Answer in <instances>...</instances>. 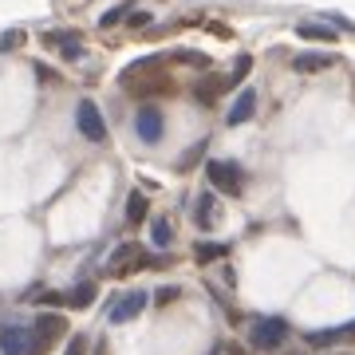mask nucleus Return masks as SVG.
Returning a JSON list of instances; mask_svg holds the SVG:
<instances>
[{
  "instance_id": "obj_1",
  "label": "nucleus",
  "mask_w": 355,
  "mask_h": 355,
  "mask_svg": "<svg viewBox=\"0 0 355 355\" xmlns=\"http://www.w3.org/2000/svg\"><path fill=\"white\" fill-rule=\"evenodd\" d=\"M205 178H209V186L221 193H229V198H237L245 186V174L237 162H225V158H214V162L205 166Z\"/></svg>"
},
{
  "instance_id": "obj_2",
  "label": "nucleus",
  "mask_w": 355,
  "mask_h": 355,
  "mask_svg": "<svg viewBox=\"0 0 355 355\" xmlns=\"http://www.w3.org/2000/svg\"><path fill=\"white\" fill-rule=\"evenodd\" d=\"M284 336H288V324L277 316H265V320H257L253 331H249V343H253L257 352H272V347H280L284 343Z\"/></svg>"
},
{
  "instance_id": "obj_3",
  "label": "nucleus",
  "mask_w": 355,
  "mask_h": 355,
  "mask_svg": "<svg viewBox=\"0 0 355 355\" xmlns=\"http://www.w3.org/2000/svg\"><path fill=\"white\" fill-rule=\"evenodd\" d=\"M76 123H79V135L91 142H103L107 139V123H103V111L95 107L91 99H79L76 107Z\"/></svg>"
},
{
  "instance_id": "obj_4",
  "label": "nucleus",
  "mask_w": 355,
  "mask_h": 355,
  "mask_svg": "<svg viewBox=\"0 0 355 355\" xmlns=\"http://www.w3.org/2000/svg\"><path fill=\"white\" fill-rule=\"evenodd\" d=\"M135 135H139L142 142H162V135H166V119H162V111L158 107H139V114H135Z\"/></svg>"
},
{
  "instance_id": "obj_5",
  "label": "nucleus",
  "mask_w": 355,
  "mask_h": 355,
  "mask_svg": "<svg viewBox=\"0 0 355 355\" xmlns=\"http://www.w3.org/2000/svg\"><path fill=\"white\" fill-rule=\"evenodd\" d=\"M64 331H67V320L60 316V312H40V316L32 320V340H40V343L60 340Z\"/></svg>"
},
{
  "instance_id": "obj_6",
  "label": "nucleus",
  "mask_w": 355,
  "mask_h": 355,
  "mask_svg": "<svg viewBox=\"0 0 355 355\" xmlns=\"http://www.w3.org/2000/svg\"><path fill=\"white\" fill-rule=\"evenodd\" d=\"M146 308V292H139V288H130L127 296H119L114 300V308H111V324H127V320H135Z\"/></svg>"
},
{
  "instance_id": "obj_7",
  "label": "nucleus",
  "mask_w": 355,
  "mask_h": 355,
  "mask_svg": "<svg viewBox=\"0 0 355 355\" xmlns=\"http://www.w3.org/2000/svg\"><path fill=\"white\" fill-rule=\"evenodd\" d=\"M142 265H146V257H142V249L135 241L119 245L114 257H111V272H119V277H123V272H135V268H142Z\"/></svg>"
},
{
  "instance_id": "obj_8",
  "label": "nucleus",
  "mask_w": 355,
  "mask_h": 355,
  "mask_svg": "<svg viewBox=\"0 0 355 355\" xmlns=\"http://www.w3.org/2000/svg\"><path fill=\"white\" fill-rule=\"evenodd\" d=\"M253 111H257V91L245 87L241 95H237V103L229 107L225 123H229V127H241V123H249V119H253Z\"/></svg>"
},
{
  "instance_id": "obj_9",
  "label": "nucleus",
  "mask_w": 355,
  "mask_h": 355,
  "mask_svg": "<svg viewBox=\"0 0 355 355\" xmlns=\"http://www.w3.org/2000/svg\"><path fill=\"white\" fill-rule=\"evenodd\" d=\"M193 221H198L202 229H209V225H217V221H221V205H217L214 193H202V198L193 202Z\"/></svg>"
},
{
  "instance_id": "obj_10",
  "label": "nucleus",
  "mask_w": 355,
  "mask_h": 355,
  "mask_svg": "<svg viewBox=\"0 0 355 355\" xmlns=\"http://www.w3.org/2000/svg\"><path fill=\"white\" fill-rule=\"evenodd\" d=\"M331 64H336V55H328V51H304V55L292 60V67H296L300 76H308V71H328Z\"/></svg>"
},
{
  "instance_id": "obj_11",
  "label": "nucleus",
  "mask_w": 355,
  "mask_h": 355,
  "mask_svg": "<svg viewBox=\"0 0 355 355\" xmlns=\"http://www.w3.org/2000/svg\"><path fill=\"white\" fill-rule=\"evenodd\" d=\"M146 71H158V55H142V60H135L130 67H123V76H119V83L123 87H130V83H139Z\"/></svg>"
},
{
  "instance_id": "obj_12",
  "label": "nucleus",
  "mask_w": 355,
  "mask_h": 355,
  "mask_svg": "<svg viewBox=\"0 0 355 355\" xmlns=\"http://www.w3.org/2000/svg\"><path fill=\"white\" fill-rule=\"evenodd\" d=\"M0 352H4V355H28V331L4 328V331H0Z\"/></svg>"
},
{
  "instance_id": "obj_13",
  "label": "nucleus",
  "mask_w": 355,
  "mask_h": 355,
  "mask_svg": "<svg viewBox=\"0 0 355 355\" xmlns=\"http://www.w3.org/2000/svg\"><path fill=\"white\" fill-rule=\"evenodd\" d=\"M296 32L304 40H320V44H331V40L340 36L336 28H328V24H320V20H304V24H296Z\"/></svg>"
},
{
  "instance_id": "obj_14",
  "label": "nucleus",
  "mask_w": 355,
  "mask_h": 355,
  "mask_svg": "<svg viewBox=\"0 0 355 355\" xmlns=\"http://www.w3.org/2000/svg\"><path fill=\"white\" fill-rule=\"evenodd\" d=\"M51 44H55V48L64 51L67 60H83V40L76 36V32H64V36H60V32H55V36H48Z\"/></svg>"
},
{
  "instance_id": "obj_15",
  "label": "nucleus",
  "mask_w": 355,
  "mask_h": 355,
  "mask_svg": "<svg viewBox=\"0 0 355 355\" xmlns=\"http://www.w3.org/2000/svg\"><path fill=\"white\" fill-rule=\"evenodd\" d=\"M347 340V328H324V331H308V347H331V343Z\"/></svg>"
},
{
  "instance_id": "obj_16",
  "label": "nucleus",
  "mask_w": 355,
  "mask_h": 355,
  "mask_svg": "<svg viewBox=\"0 0 355 355\" xmlns=\"http://www.w3.org/2000/svg\"><path fill=\"white\" fill-rule=\"evenodd\" d=\"M146 209H150V205H146V193L130 190L127 193V221H135V225H139V221H146Z\"/></svg>"
},
{
  "instance_id": "obj_17",
  "label": "nucleus",
  "mask_w": 355,
  "mask_h": 355,
  "mask_svg": "<svg viewBox=\"0 0 355 355\" xmlns=\"http://www.w3.org/2000/svg\"><path fill=\"white\" fill-rule=\"evenodd\" d=\"M64 300H67L71 308H87L91 300H95V284H91V280H87V284H79V288H71V292H67Z\"/></svg>"
},
{
  "instance_id": "obj_18",
  "label": "nucleus",
  "mask_w": 355,
  "mask_h": 355,
  "mask_svg": "<svg viewBox=\"0 0 355 355\" xmlns=\"http://www.w3.org/2000/svg\"><path fill=\"white\" fill-rule=\"evenodd\" d=\"M130 16V0H123V4H114V8H107V12L99 16V28H114V24H123Z\"/></svg>"
},
{
  "instance_id": "obj_19",
  "label": "nucleus",
  "mask_w": 355,
  "mask_h": 355,
  "mask_svg": "<svg viewBox=\"0 0 355 355\" xmlns=\"http://www.w3.org/2000/svg\"><path fill=\"white\" fill-rule=\"evenodd\" d=\"M193 257H198L202 265H209V261H221V257H225V245H221V241H202Z\"/></svg>"
},
{
  "instance_id": "obj_20",
  "label": "nucleus",
  "mask_w": 355,
  "mask_h": 355,
  "mask_svg": "<svg viewBox=\"0 0 355 355\" xmlns=\"http://www.w3.org/2000/svg\"><path fill=\"white\" fill-rule=\"evenodd\" d=\"M170 237H174V229H170V221H166V217H158V221L150 225V241L158 245V249H166V245H170Z\"/></svg>"
},
{
  "instance_id": "obj_21",
  "label": "nucleus",
  "mask_w": 355,
  "mask_h": 355,
  "mask_svg": "<svg viewBox=\"0 0 355 355\" xmlns=\"http://www.w3.org/2000/svg\"><path fill=\"white\" fill-rule=\"evenodd\" d=\"M221 87H225V79H205L202 87H198V99H202V103H214Z\"/></svg>"
},
{
  "instance_id": "obj_22",
  "label": "nucleus",
  "mask_w": 355,
  "mask_h": 355,
  "mask_svg": "<svg viewBox=\"0 0 355 355\" xmlns=\"http://www.w3.org/2000/svg\"><path fill=\"white\" fill-rule=\"evenodd\" d=\"M20 44H24V32H20V28H12V32L0 36V51H12V48H20Z\"/></svg>"
},
{
  "instance_id": "obj_23",
  "label": "nucleus",
  "mask_w": 355,
  "mask_h": 355,
  "mask_svg": "<svg viewBox=\"0 0 355 355\" xmlns=\"http://www.w3.org/2000/svg\"><path fill=\"white\" fill-rule=\"evenodd\" d=\"M178 296H182V292H178L174 284H166V288H158V292H154V304H158V308H166V304H174Z\"/></svg>"
},
{
  "instance_id": "obj_24",
  "label": "nucleus",
  "mask_w": 355,
  "mask_h": 355,
  "mask_svg": "<svg viewBox=\"0 0 355 355\" xmlns=\"http://www.w3.org/2000/svg\"><path fill=\"white\" fill-rule=\"evenodd\" d=\"M249 67H253V60H249V55H241V60H237V67H233V76H229L225 83H241V79L249 76Z\"/></svg>"
},
{
  "instance_id": "obj_25",
  "label": "nucleus",
  "mask_w": 355,
  "mask_h": 355,
  "mask_svg": "<svg viewBox=\"0 0 355 355\" xmlns=\"http://www.w3.org/2000/svg\"><path fill=\"white\" fill-rule=\"evenodd\" d=\"M174 60H178V64H193V67H205V64H209L202 51H178Z\"/></svg>"
},
{
  "instance_id": "obj_26",
  "label": "nucleus",
  "mask_w": 355,
  "mask_h": 355,
  "mask_svg": "<svg viewBox=\"0 0 355 355\" xmlns=\"http://www.w3.org/2000/svg\"><path fill=\"white\" fill-rule=\"evenodd\" d=\"M83 352H87V336H71V343H67L64 355H83Z\"/></svg>"
},
{
  "instance_id": "obj_27",
  "label": "nucleus",
  "mask_w": 355,
  "mask_h": 355,
  "mask_svg": "<svg viewBox=\"0 0 355 355\" xmlns=\"http://www.w3.org/2000/svg\"><path fill=\"white\" fill-rule=\"evenodd\" d=\"M127 20H130L135 28H146V24H150V12H130Z\"/></svg>"
},
{
  "instance_id": "obj_28",
  "label": "nucleus",
  "mask_w": 355,
  "mask_h": 355,
  "mask_svg": "<svg viewBox=\"0 0 355 355\" xmlns=\"http://www.w3.org/2000/svg\"><path fill=\"white\" fill-rule=\"evenodd\" d=\"M336 355H352V352H336Z\"/></svg>"
}]
</instances>
